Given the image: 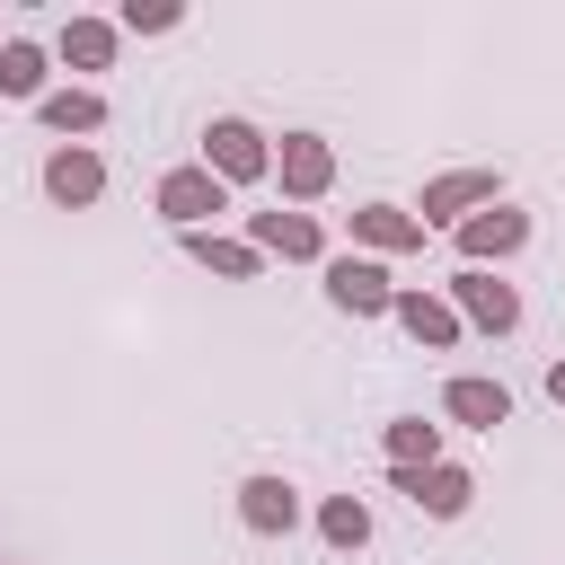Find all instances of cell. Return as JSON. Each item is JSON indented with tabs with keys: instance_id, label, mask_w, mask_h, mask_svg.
I'll use <instances>...</instances> for the list:
<instances>
[{
	"instance_id": "obj_7",
	"label": "cell",
	"mask_w": 565,
	"mask_h": 565,
	"mask_svg": "<svg viewBox=\"0 0 565 565\" xmlns=\"http://www.w3.org/2000/svg\"><path fill=\"white\" fill-rule=\"evenodd\" d=\"M44 194H53V203H97V194H106L97 150H79V141H71V150H53V159H44Z\"/></svg>"
},
{
	"instance_id": "obj_8",
	"label": "cell",
	"mask_w": 565,
	"mask_h": 565,
	"mask_svg": "<svg viewBox=\"0 0 565 565\" xmlns=\"http://www.w3.org/2000/svg\"><path fill=\"white\" fill-rule=\"evenodd\" d=\"M247 247L256 256H318V221L309 212H247Z\"/></svg>"
},
{
	"instance_id": "obj_5",
	"label": "cell",
	"mask_w": 565,
	"mask_h": 565,
	"mask_svg": "<svg viewBox=\"0 0 565 565\" xmlns=\"http://www.w3.org/2000/svg\"><path fill=\"white\" fill-rule=\"evenodd\" d=\"M274 168H282V194H327V177H335V150H327L318 132H282Z\"/></svg>"
},
{
	"instance_id": "obj_10",
	"label": "cell",
	"mask_w": 565,
	"mask_h": 565,
	"mask_svg": "<svg viewBox=\"0 0 565 565\" xmlns=\"http://www.w3.org/2000/svg\"><path fill=\"white\" fill-rule=\"evenodd\" d=\"M521 238H530V212H503V203L459 221V247H468V265H477V256H512Z\"/></svg>"
},
{
	"instance_id": "obj_19",
	"label": "cell",
	"mask_w": 565,
	"mask_h": 565,
	"mask_svg": "<svg viewBox=\"0 0 565 565\" xmlns=\"http://www.w3.org/2000/svg\"><path fill=\"white\" fill-rule=\"evenodd\" d=\"M0 88H9V97H35V88H44V53H35V44H0Z\"/></svg>"
},
{
	"instance_id": "obj_1",
	"label": "cell",
	"mask_w": 565,
	"mask_h": 565,
	"mask_svg": "<svg viewBox=\"0 0 565 565\" xmlns=\"http://www.w3.org/2000/svg\"><path fill=\"white\" fill-rule=\"evenodd\" d=\"M203 168H212L221 185H247V177H265V168H274V150H265V132H256V124L221 115V124L203 132Z\"/></svg>"
},
{
	"instance_id": "obj_3",
	"label": "cell",
	"mask_w": 565,
	"mask_h": 565,
	"mask_svg": "<svg viewBox=\"0 0 565 565\" xmlns=\"http://www.w3.org/2000/svg\"><path fill=\"white\" fill-rule=\"evenodd\" d=\"M327 300L353 309V318H380V309H397V282H388L371 256H335V265H327Z\"/></svg>"
},
{
	"instance_id": "obj_6",
	"label": "cell",
	"mask_w": 565,
	"mask_h": 565,
	"mask_svg": "<svg viewBox=\"0 0 565 565\" xmlns=\"http://www.w3.org/2000/svg\"><path fill=\"white\" fill-rule=\"evenodd\" d=\"M238 521H247V530H265V539H282V530L300 521L291 477H247V486H238Z\"/></svg>"
},
{
	"instance_id": "obj_21",
	"label": "cell",
	"mask_w": 565,
	"mask_h": 565,
	"mask_svg": "<svg viewBox=\"0 0 565 565\" xmlns=\"http://www.w3.org/2000/svg\"><path fill=\"white\" fill-rule=\"evenodd\" d=\"M124 26L132 35H168L177 26V0H124Z\"/></svg>"
},
{
	"instance_id": "obj_22",
	"label": "cell",
	"mask_w": 565,
	"mask_h": 565,
	"mask_svg": "<svg viewBox=\"0 0 565 565\" xmlns=\"http://www.w3.org/2000/svg\"><path fill=\"white\" fill-rule=\"evenodd\" d=\"M547 397H556V406H565V362H556V371H547Z\"/></svg>"
},
{
	"instance_id": "obj_12",
	"label": "cell",
	"mask_w": 565,
	"mask_h": 565,
	"mask_svg": "<svg viewBox=\"0 0 565 565\" xmlns=\"http://www.w3.org/2000/svg\"><path fill=\"white\" fill-rule=\"evenodd\" d=\"M415 344H459V309H441V300H424V291H397V309H388Z\"/></svg>"
},
{
	"instance_id": "obj_14",
	"label": "cell",
	"mask_w": 565,
	"mask_h": 565,
	"mask_svg": "<svg viewBox=\"0 0 565 565\" xmlns=\"http://www.w3.org/2000/svg\"><path fill=\"white\" fill-rule=\"evenodd\" d=\"M353 238H371V247H424V221L397 212V203H362L353 212Z\"/></svg>"
},
{
	"instance_id": "obj_4",
	"label": "cell",
	"mask_w": 565,
	"mask_h": 565,
	"mask_svg": "<svg viewBox=\"0 0 565 565\" xmlns=\"http://www.w3.org/2000/svg\"><path fill=\"white\" fill-rule=\"evenodd\" d=\"M397 486H406V503H415V512H433V521H459V512H468V494H477V486H468V468H441V459H433V468H397Z\"/></svg>"
},
{
	"instance_id": "obj_13",
	"label": "cell",
	"mask_w": 565,
	"mask_h": 565,
	"mask_svg": "<svg viewBox=\"0 0 565 565\" xmlns=\"http://www.w3.org/2000/svg\"><path fill=\"white\" fill-rule=\"evenodd\" d=\"M441 406H450L459 424H477V433H494V424L512 415V397H503L494 380H450V388H441Z\"/></svg>"
},
{
	"instance_id": "obj_9",
	"label": "cell",
	"mask_w": 565,
	"mask_h": 565,
	"mask_svg": "<svg viewBox=\"0 0 565 565\" xmlns=\"http://www.w3.org/2000/svg\"><path fill=\"white\" fill-rule=\"evenodd\" d=\"M468 203H494V168H450L424 185V221H459Z\"/></svg>"
},
{
	"instance_id": "obj_16",
	"label": "cell",
	"mask_w": 565,
	"mask_h": 565,
	"mask_svg": "<svg viewBox=\"0 0 565 565\" xmlns=\"http://www.w3.org/2000/svg\"><path fill=\"white\" fill-rule=\"evenodd\" d=\"M44 124L53 132H97L106 124V97L97 88H62V97H44Z\"/></svg>"
},
{
	"instance_id": "obj_18",
	"label": "cell",
	"mask_w": 565,
	"mask_h": 565,
	"mask_svg": "<svg viewBox=\"0 0 565 565\" xmlns=\"http://www.w3.org/2000/svg\"><path fill=\"white\" fill-rule=\"evenodd\" d=\"M318 530H327V547H362V539H371V512H362V494H335V503L318 512Z\"/></svg>"
},
{
	"instance_id": "obj_2",
	"label": "cell",
	"mask_w": 565,
	"mask_h": 565,
	"mask_svg": "<svg viewBox=\"0 0 565 565\" xmlns=\"http://www.w3.org/2000/svg\"><path fill=\"white\" fill-rule=\"evenodd\" d=\"M159 212H168L177 230H203L212 212H230V185H221L212 168H168V177H159Z\"/></svg>"
},
{
	"instance_id": "obj_15",
	"label": "cell",
	"mask_w": 565,
	"mask_h": 565,
	"mask_svg": "<svg viewBox=\"0 0 565 565\" xmlns=\"http://www.w3.org/2000/svg\"><path fill=\"white\" fill-rule=\"evenodd\" d=\"M62 53H71L79 71H106V62H115V26H106V18H71V26H62Z\"/></svg>"
},
{
	"instance_id": "obj_17",
	"label": "cell",
	"mask_w": 565,
	"mask_h": 565,
	"mask_svg": "<svg viewBox=\"0 0 565 565\" xmlns=\"http://www.w3.org/2000/svg\"><path fill=\"white\" fill-rule=\"evenodd\" d=\"M185 247H194V265H212V274H230V282H247V274H256V247H238V238L185 230Z\"/></svg>"
},
{
	"instance_id": "obj_11",
	"label": "cell",
	"mask_w": 565,
	"mask_h": 565,
	"mask_svg": "<svg viewBox=\"0 0 565 565\" xmlns=\"http://www.w3.org/2000/svg\"><path fill=\"white\" fill-rule=\"evenodd\" d=\"M450 291H459V309H468L477 327H494V335H503V327L521 318V300H512V282H486L477 265H468V274H450Z\"/></svg>"
},
{
	"instance_id": "obj_20",
	"label": "cell",
	"mask_w": 565,
	"mask_h": 565,
	"mask_svg": "<svg viewBox=\"0 0 565 565\" xmlns=\"http://www.w3.org/2000/svg\"><path fill=\"white\" fill-rule=\"evenodd\" d=\"M433 450H441L433 424H388V459H397V468H433Z\"/></svg>"
}]
</instances>
